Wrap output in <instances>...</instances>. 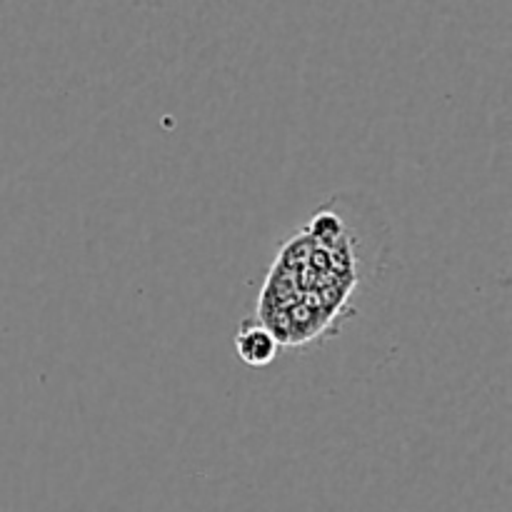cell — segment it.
<instances>
[{
  "label": "cell",
  "mask_w": 512,
  "mask_h": 512,
  "mask_svg": "<svg viewBox=\"0 0 512 512\" xmlns=\"http://www.w3.org/2000/svg\"><path fill=\"white\" fill-rule=\"evenodd\" d=\"M235 353L243 360L248 368L263 370L268 365H273V360L280 355V343L273 335V330L265 323H260L258 318H245L240 323V328L235 330Z\"/></svg>",
  "instance_id": "2"
},
{
  "label": "cell",
  "mask_w": 512,
  "mask_h": 512,
  "mask_svg": "<svg viewBox=\"0 0 512 512\" xmlns=\"http://www.w3.org/2000/svg\"><path fill=\"white\" fill-rule=\"evenodd\" d=\"M360 280L353 230L338 210L323 208L280 245L255 318L273 330L280 348H308L353 313Z\"/></svg>",
  "instance_id": "1"
}]
</instances>
